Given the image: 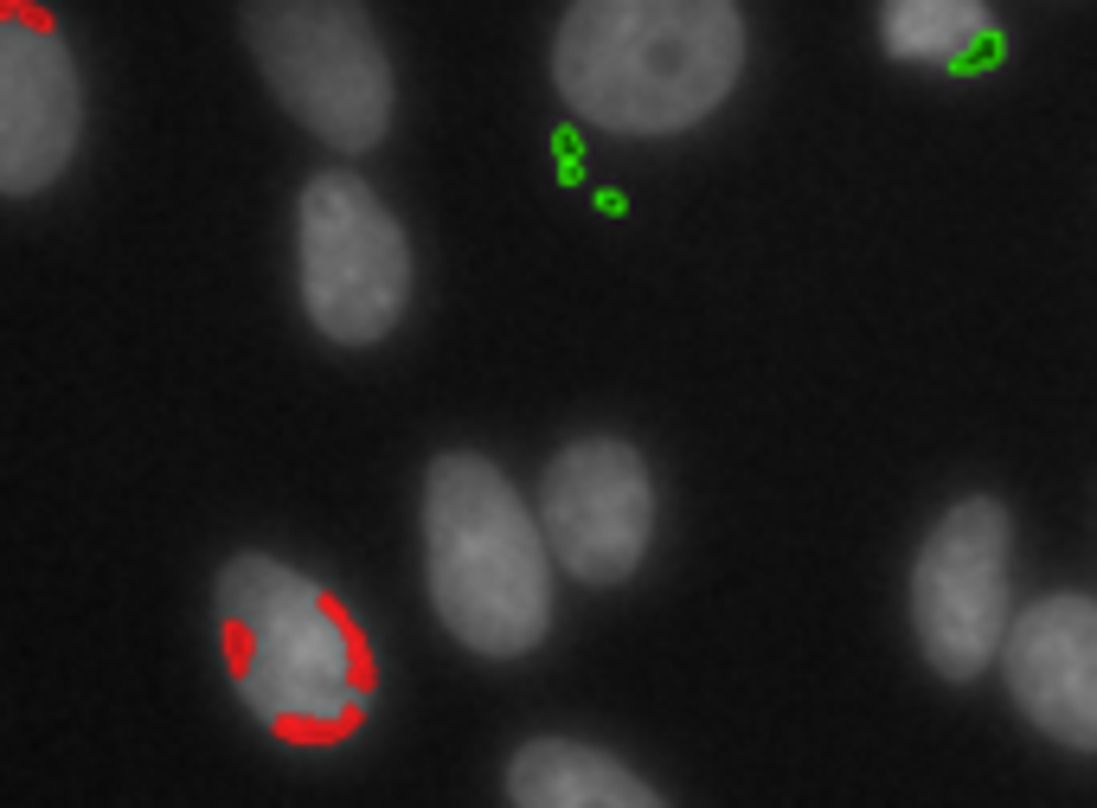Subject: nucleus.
Returning <instances> with one entry per match:
<instances>
[{"instance_id": "nucleus-11", "label": "nucleus", "mask_w": 1097, "mask_h": 808, "mask_svg": "<svg viewBox=\"0 0 1097 808\" xmlns=\"http://www.w3.org/2000/svg\"><path fill=\"white\" fill-rule=\"evenodd\" d=\"M879 45L892 65L963 72L1001 45L988 0H879Z\"/></svg>"}, {"instance_id": "nucleus-8", "label": "nucleus", "mask_w": 1097, "mask_h": 808, "mask_svg": "<svg viewBox=\"0 0 1097 808\" xmlns=\"http://www.w3.org/2000/svg\"><path fill=\"white\" fill-rule=\"evenodd\" d=\"M84 148V72L65 26L33 0H0V199H33Z\"/></svg>"}, {"instance_id": "nucleus-10", "label": "nucleus", "mask_w": 1097, "mask_h": 808, "mask_svg": "<svg viewBox=\"0 0 1097 808\" xmlns=\"http://www.w3.org/2000/svg\"><path fill=\"white\" fill-rule=\"evenodd\" d=\"M514 808H668L661 789L643 783L623 757H610L584 738H533L507 764Z\"/></svg>"}, {"instance_id": "nucleus-5", "label": "nucleus", "mask_w": 1097, "mask_h": 808, "mask_svg": "<svg viewBox=\"0 0 1097 808\" xmlns=\"http://www.w3.org/2000/svg\"><path fill=\"white\" fill-rule=\"evenodd\" d=\"M417 258L405 219L353 167L308 174L296 193V295L334 347H379L412 315Z\"/></svg>"}, {"instance_id": "nucleus-9", "label": "nucleus", "mask_w": 1097, "mask_h": 808, "mask_svg": "<svg viewBox=\"0 0 1097 808\" xmlns=\"http://www.w3.org/2000/svg\"><path fill=\"white\" fill-rule=\"evenodd\" d=\"M995 667L1033 732L1097 757V597L1053 590L1014 610Z\"/></svg>"}, {"instance_id": "nucleus-2", "label": "nucleus", "mask_w": 1097, "mask_h": 808, "mask_svg": "<svg viewBox=\"0 0 1097 808\" xmlns=\"http://www.w3.org/2000/svg\"><path fill=\"white\" fill-rule=\"evenodd\" d=\"M212 616L226 674L257 725L296 744H334L366 725L373 648L321 578L276 552H238L212 585Z\"/></svg>"}, {"instance_id": "nucleus-3", "label": "nucleus", "mask_w": 1097, "mask_h": 808, "mask_svg": "<svg viewBox=\"0 0 1097 808\" xmlns=\"http://www.w3.org/2000/svg\"><path fill=\"white\" fill-rule=\"evenodd\" d=\"M424 590L450 642L482 662H520L552 635L559 565L539 539L533 501L482 449H443L417 501Z\"/></svg>"}, {"instance_id": "nucleus-6", "label": "nucleus", "mask_w": 1097, "mask_h": 808, "mask_svg": "<svg viewBox=\"0 0 1097 808\" xmlns=\"http://www.w3.org/2000/svg\"><path fill=\"white\" fill-rule=\"evenodd\" d=\"M906 603L931 674L976 680L1001 662V642L1014 629V520L1008 507L988 494L950 501L911 558Z\"/></svg>"}, {"instance_id": "nucleus-1", "label": "nucleus", "mask_w": 1097, "mask_h": 808, "mask_svg": "<svg viewBox=\"0 0 1097 808\" xmlns=\"http://www.w3.org/2000/svg\"><path fill=\"white\" fill-rule=\"evenodd\" d=\"M752 58L738 0H571L552 26V90L584 129L668 142L732 103Z\"/></svg>"}, {"instance_id": "nucleus-4", "label": "nucleus", "mask_w": 1097, "mask_h": 808, "mask_svg": "<svg viewBox=\"0 0 1097 808\" xmlns=\"http://www.w3.org/2000/svg\"><path fill=\"white\" fill-rule=\"evenodd\" d=\"M238 33L264 90L334 154L392 135L398 72L366 0H238Z\"/></svg>"}, {"instance_id": "nucleus-7", "label": "nucleus", "mask_w": 1097, "mask_h": 808, "mask_svg": "<svg viewBox=\"0 0 1097 808\" xmlns=\"http://www.w3.org/2000/svg\"><path fill=\"white\" fill-rule=\"evenodd\" d=\"M533 520L571 585H629L655 552V526H661L655 469L623 437H578L546 462Z\"/></svg>"}]
</instances>
